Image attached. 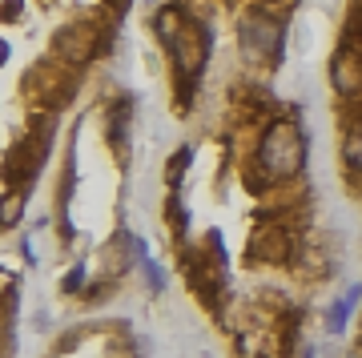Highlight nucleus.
<instances>
[{
    "mask_svg": "<svg viewBox=\"0 0 362 358\" xmlns=\"http://www.w3.org/2000/svg\"><path fill=\"white\" fill-rule=\"evenodd\" d=\"M173 57H177V69L185 77H197L202 69H206V57H209V33L194 21H185V28L177 33V40L169 45Z\"/></svg>",
    "mask_w": 362,
    "mask_h": 358,
    "instance_id": "nucleus-3",
    "label": "nucleus"
},
{
    "mask_svg": "<svg viewBox=\"0 0 362 358\" xmlns=\"http://www.w3.org/2000/svg\"><path fill=\"white\" fill-rule=\"evenodd\" d=\"M334 85L342 93H358L362 89V61H358V52H338L334 57Z\"/></svg>",
    "mask_w": 362,
    "mask_h": 358,
    "instance_id": "nucleus-5",
    "label": "nucleus"
},
{
    "mask_svg": "<svg viewBox=\"0 0 362 358\" xmlns=\"http://www.w3.org/2000/svg\"><path fill=\"white\" fill-rule=\"evenodd\" d=\"M189 157H194L189 149H177V154L169 157V169H165V181H169V185H177V178L185 173V166H189Z\"/></svg>",
    "mask_w": 362,
    "mask_h": 358,
    "instance_id": "nucleus-10",
    "label": "nucleus"
},
{
    "mask_svg": "<svg viewBox=\"0 0 362 358\" xmlns=\"http://www.w3.org/2000/svg\"><path fill=\"white\" fill-rule=\"evenodd\" d=\"M185 21H189V16L181 13L177 4H165V8H161V13H157V37L165 40V45H173V40H177V33L181 28H185Z\"/></svg>",
    "mask_w": 362,
    "mask_h": 358,
    "instance_id": "nucleus-6",
    "label": "nucleus"
},
{
    "mask_svg": "<svg viewBox=\"0 0 362 358\" xmlns=\"http://www.w3.org/2000/svg\"><path fill=\"white\" fill-rule=\"evenodd\" d=\"M358 298H362V290H350L346 302H338V306L330 310V318H326V330H330V334L342 330V326H346V318H350V310L358 306Z\"/></svg>",
    "mask_w": 362,
    "mask_h": 358,
    "instance_id": "nucleus-7",
    "label": "nucleus"
},
{
    "mask_svg": "<svg viewBox=\"0 0 362 358\" xmlns=\"http://www.w3.org/2000/svg\"><path fill=\"white\" fill-rule=\"evenodd\" d=\"M250 254L258 258V262H286V258H290V233H286L282 226H266V230L254 233Z\"/></svg>",
    "mask_w": 362,
    "mask_h": 358,
    "instance_id": "nucleus-4",
    "label": "nucleus"
},
{
    "mask_svg": "<svg viewBox=\"0 0 362 358\" xmlns=\"http://www.w3.org/2000/svg\"><path fill=\"white\" fill-rule=\"evenodd\" d=\"M242 52L250 61H274L282 57V25L270 16H246L242 21Z\"/></svg>",
    "mask_w": 362,
    "mask_h": 358,
    "instance_id": "nucleus-2",
    "label": "nucleus"
},
{
    "mask_svg": "<svg viewBox=\"0 0 362 358\" xmlns=\"http://www.w3.org/2000/svg\"><path fill=\"white\" fill-rule=\"evenodd\" d=\"M81 278H85V266H77V270H73V274L65 278V294H73V290H77V286H81Z\"/></svg>",
    "mask_w": 362,
    "mask_h": 358,
    "instance_id": "nucleus-11",
    "label": "nucleus"
},
{
    "mask_svg": "<svg viewBox=\"0 0 362 358\" xmlns=\"http://www.w3.org/2000/svg\"><path fill=\"white\" fill-rule=\"evenodd\" d=\"M342 157H346L350 169H358L362 173V125H354L346 133V141H342Z\"/></svg>",
    "mask_w": 362,
    "mask_h": 358,
    "instance_id": "nucleus-8",
    "label": "nucleus"
},
{
    "mask_svg": "<svg viewBox=\"0 0 362 358\" xmlns=\"http://www.w3.org/2000/svg\"><path fill=\"white\" fill-rule=\"evenodd\" d=\"M258 166L270 181H290L306 169V133L298 121H274L258 141Z\"/></svg>",
    "mask_w": 362,
    "mask_h": 358,
    "instance_id": "nucleus-1",
    "label": "nucleus"
},
{
    "mask_svg": "<svg viewBox=\"0 0 362 358\" xmlns=\"http://www.w3.org/2000/svg\"><path fill=\"white\" fill-rule=\"evenodd\" d=\"M25 214V193H4V202H0V226H16Z\"/></svg>",
    "mask_w": 362,
    "mask_h": 358,
    "instance_id": "nucleus-9",
    "label": "nucleus"
}]
</instances>
